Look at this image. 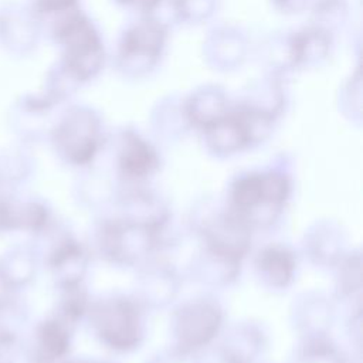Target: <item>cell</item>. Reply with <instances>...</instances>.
Segmentation results:
<instances>
[{"label":"cell","mask_w":363,"mask_h":363,"mask_svg":"<svg viewBox=\"0 0 363 363\" xmlns=\"http://www.w3.org/2000/svg\"><path fill=\"white\" fill-rule=\"evenodd\" d=\"M157 166L156 152L140 138L128 136L121 153V167L130 177H143Z\"/></svg>","instance_id":"12"},{"label":"cell","mask_w":363,"mask_h":363,"mask_svg":"<svg viewBox=\"0 0 363 363\" xmlns=\"http://www.w3.org/2000/svg\"><path fill=\"white\" fill-rule=\"evenodd\" d=\"M94 325L109 346L129 349L138 345L142 329L136 306L126 299H113L94 309Z\"/></svg>","instance_id":"3"},{"label":"cell","mask_w":363,"mask_h":363,"mask_svg":"<svg viewBox=\"0 0 363 363\" xmlns=\"http://www.w3.org/2000/svg\"><path fill=\"white\" fill-rule=\"evenodd\" d=\"M289 191V184L279 174H248L240 179L233 190V201L238 216L244 217L259 206L271 204L279 207Z\"/></svg>","instance_id":"4"},{"label":"cell","mask_w":363,"mask_h":363,"mask_svg":"<svg viewBox=\"0 0 363 363\" xmlns=\"http://www.w3.org/2000/svg\"><path fill=\"white\" fill-rule=\"evenodd\" d=\"M57 37L65 45L69 71L79 79L92 77L102 64V45L94 26L79 13L68 16L57 28Z\"/></svg>","instance_id":"1"},{"label":"cell","mask_w":363,"mask_h":363,"mask_svg":"<svg viewBox=\"0 0 363 363\" xmlns=\"http://www.w3.org/2000/svg\"><path fill=\"white\" fill-rule=\"evenodd\" d=\"M119 1H122L123 4L132 6V7L142 9V10H152L159 4L160 0H119Z\"/></svg>","instance_id":"16"},{"label":"cell","mask_w":363,"mask_h":363,"mask_svg":"<svg viewBox=\"0 0 363 363\" xmlns=\"http://www.w3.org/2000/svg\"><path fill=\"white\" fill-rule=\"evenodd\" d=\"M244 223L240 216L218 221L208 231V242L213 251L227 258H237V255L244 254L248 245V234Z\"/></svg>","instance_id":"10"},{"label":"cell","mask_w":363,"mask_h":363,"mask_svg":"<svg viewBox=\"0 0 363 363\" xmlns=\"http://www.w3.org/2000/svg\"><path fill=\"white\" fill-rule=\"evenodd\" d=\"M47 267L50 268L52 277L57 282L65 288L71 285H78V279L81 275L82 262V251L69 238H64L58 241L52 248L48 251L45 257Z\"/></svg>","instance_id":"9"},{"label":"cell","mask_w":363,"mask_h":363,"mask_svg":"<svg viewBox=\"0 0 363 363\" xmlns=\"http://www.w3.org/2000/svg\"><path fill=\"white\" fill-rule=\"evenodd\" d=\"M221 316L211 303H193L186 306L179 315L177 336L184 349L200 347L207 343L220 328Z\"/></svg>","instance_id":"7"},{"label":"cell","mask_w":363,"mask_h":363,"mask_svg":"<svg viewBox=\"0 0 363 363\" xmlns=\"http://www.w3.org/2000/svg\"><path fill=\"white\" fill-rule=\"evenodd\" d=\"M98 122L82 109L68 113L52 133L57 152L72 164H84L92 159L98 146Z\"/></svg>","instance_id":"2"},{"label":"cell","mask_w":363,"mask_h":363,"mask_svg":"<svg viewBox=\"0 0 363 363\" xmlns=\"http://www.w3.org/2000/svg\"><path fill=\"white\" fill-rule=\"evenodd\" d=\"M20 335L0 329V363H16L20 353Z\"/></svg>","instance_id":"14"},{"label":"cell","mask_w":363,"mask_h":363,"mask_svg":"<svg viewBox=\"0 0 363 363\" xmlns=\"http://www.w3.org/2000/svg\"><path fill=\"white\" fill-rule=\"evenodd\" d=\"M259 255L261 269L272 284L285 285L291 279L294 272V258L286 250L271 247Z\"/></svg>","instance_id":"13"},{"label":"cell","mask_w":363,"mask_h":363,"mask_svg":"<svg viewBox=\"0 0 363 363\" xmlns=\"http://www.w3.org/2000/svg\"><path fill=\"white\" fill-rule=\"evenodd\" d=\"M68 363H94V362H88V360H72V362H68Z\"/></svg>","instance_id":"17"},{"label":"cell","mask_w":363,"mask_h":363,"mask_svg":"<svg viewBox=\"0 0 363 363\" xmlns=\"http://www.w3.org/2000/svg\"><path fill=\"white\" fill-rule=\"evenodd\" d=\"M38 271V255L33 245L17 244L0 255V286L20 292L30 285Z\"/></svg>","instance_id":"8"},{"label":"cell","mask_w":363,"mask_h":363,"mask_svg":"<svg viewBox=\"0 0 363 363\" xmlns=\"http://www.w3.org/2000/svg\"><path fill=\"white\" fill-rule=\"evenodd\" d=\"M164 38V31L156 23H143L132 28L122 45L123 57L156 58L160 52Z\"/></svg>","instance_id":"11"},{"label":"cell","mask_w":363,"mask_h":363,"mask_svg":"<svg viewBox=\"0 0 363 363\" xmlns=\"http://www.w3.org/2000/svg\"><path fill=\"white\" fill-rule=\"evenodd\" d=\"M75 0H40L38 1V9L45 13L51 11H60L64 9H69Z\"/></svg>","instance_id":"15"},{"label":"cell","mask_w":363,"mask_h":363,"mask_svg":"<svg viewBox=\"0 0 363 363\" xmlns=\"http://www.w3.org/2000/svg\"><path fill=\"white\" fill-rule=\"evenodd\" d=\"M50 213L35 199H21L9 193L0 203V233H27L38 235L47 230Z\"/></svg>","instance_id":"5"},{"label":"cell","mask_w":363,"mask_h":363,"mask_svg":"<svg viewBox=\"0 0 363 363\" xmlns=\"http://www.w3.org/2000/svg\"><path fill=\"white\" fill-rule=\"evenodd\" d=\"M69 328L55 315L41 320L28 340V363H60L69 350Z\"/></svg>","instance_id":"6"}]
</instances>
